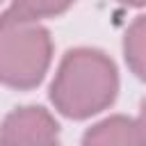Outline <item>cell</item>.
Returning <instances> with one entry per match:
<instances>
[{"label": "cell", "instance_id": "cell-1", "mask_svg": "<svg viewBox=\"0 0 146 146\" xmlns=\"http://www.w3.org/2000/svg\"><path fill=\"white\" fill-rule=\"evenodd\" d=\"M119 89L116 68L98 50H71L57 71L50 89L55 107L73 119H84L107 107Z\"/></svg>", "mask_w": 146, "mask_h": 146}, {"label": "cell", "instance_id": "cell-2", "mask_svg": "<svg viewBox=\"0 0 146 146\" xmlns=\"http://www.w3.org/2000/svg\"><path fill=\"white\" fill-rule=\"evenodd\" d=\"M50 36L39 21L14 9L0 16V82L18 89L34 87L50 64Z\"/></svg>", "mask_w": 146, "mask_h": 146}, {"label": "cell", "instance_id": "cell-3", "mask_svg": "<svg viewBox=\"0 0 146 146\" xmlns=\"http://www.w3.org/2000/svg\"><path fill=\"white\" fill-rule=\"evenodd\" d=\"M59 125L43 107H21L0 125V146H57Z\"/></svg>", "mask_w": 146, "mask_h": 146}, {"label": "cell", "instance_id": "cell-4", "mask_svg": "<svg viewBox=\"0 0 146 146\" xmlns=\"http://www.w3.org/2000/svg\"><path fill=\"white\" fill-rule=\"evenodd\" d=\"M82 146H144V130L139 121L125 116H112L94 125Z\"/></svg>", "mask_w": 146, "mask_h": 146}, {"label": "cell", "instance_id": "cell-5", "mask_svg": "<svg viewBox=\"0 0 146 146\" xmlns=\"http://www.w3.org/2000/svg\"><path fill=\"white\" fill-rule=\"evenodd\" d=\"M144 39H146V25H144V16H139L125 34V59L130 64V68L141 78L144 75Z\"/></svg>", "mask_w": 146, "mask_h": 146}, {"label": "cell", "instance_id": "cell-6", "mask_svg": "<svg viewBox=\"0 0 146 146\" xmlns=\"http://www.w3.org/2000/svg\"><path fill=\"white\" fill-rule=\"evenodd\" d=\"M73 0H14V11L27 16V18H43V16H55L62 14Z\"/></svg>", "mask_w": 146, "mask_h": 146}, {"label": "cell", "instance_id": "cell-7", "mask_svg": "<svg viewBox=\"0 0 146 146\" xmlns=\"http://www.w3.org/2000/svg\"><path fill=\"white\" fill-rule=\"evenodd\" d=\"M121 2H125V5H135V7L144 5V0H121Z\"/></svg>", "mask_w": 146, "mask_h": 146}]
</instances>
